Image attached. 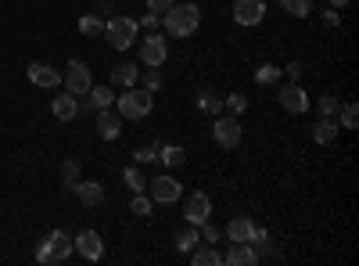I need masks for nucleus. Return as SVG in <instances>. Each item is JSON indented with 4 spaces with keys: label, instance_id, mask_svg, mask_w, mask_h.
I'll return each mask as SVG.
<instances>
[{
    "label": "nucleus",
    "instance_id": "21",
    "mask_svg": "<svg viewBox=\"0 0 359 266\" xmlns=\"http://www.w3.org/2000/svg\"><path fill=\"white\" fill-rule=\"evenodd\" d=\"M137 76H140V69H137L133 62H123V65L111 69V83L123 86V91H126V86H137Z\"/></svg>",
    "mask_w": 359,
    "mask_h": 266
},
{
    "label": "nucleus",
    "instance_id": "1",
    "mask_svg": "<svg viewBox=\"0 0 359 266\" xmlns=\"http://www.w3.org/2000/svg\"><path fill=\"white\" fill-rule=\"evenodd\" d=\"M162 22H165V33L172 36V40H184V36H194L198 33V25H201V8L194 4H172L165 15H162Z\"/></svg>",
    "mask_w": 359,
    "mask_h": 266
},
{
    "label": "nucleus",
    "instance_id": "28",
    "mask_svg": "<svg viewBox=\"0 0 359 266\" xmlns=\"http://www.w3.org/2000/svg\"><path fill=\"white\" fill-rule=\"evenodd\" d=\"M123 180H126V187H130V191H147V180H144V173L137 169V162L123 169Z\"/></svg>",
    "mask_w": 359,
    "mask_h": 266
},
{
    "label": "nucleus",
    "instance_id": "3",
    "mask_svg": "<svg viewBox=\"0 0 359 266\" xmlns=\"http://www.w3.org/2000/svg\"><path fill=\"white\" fill-rule=\"evenodd\" d=\"M155 105V94L144 91V86H126L123 98H115V112L123 115V119H144L147 112Z\"/></svg>",
    "mask_w": 359,
    "mask_h": 266
},
{
    "label": "nucleus",
    "instance_id": "40",
    "mask_svg": "<svg viewBox=\"0 0 359 266\" xmlns=\"http://www.w3.org/2000/svg\"><path fill=\"white\" fill-rule=\"evenodd\" d=\"M158 22H162V18H158V15H151V11H147V15L140 18V25H144V29H155Z\"/></svg>",
    "mask_w": 359,
    "mask_h": 266
},
{
    "label": "nucleus",
    "instance_id": "25",
    "mask_svg": "<svg viewBox=\"0 0 359 266\" xmlns=\"http://www.w3.org/2000/svg\"><path fill=\"white\" fill-rule=\"evenodd\" d=\"M338 126H345V130H355V126H359V108H355V101L338 105Z\"/></svg>",
    "mask_w": 359,
    "mask_h": 266
},
{
    "label": "nucleus",
    "instance_id": "15",
    "mask_svg": "<svg viewBox=\"0 0 359 266\" xmlns=\"http://www.w3.org/2000/svg\"><path fill=\"white\" fill-rule=\"evenodd\" d=\"M97 133H101V140H115L123 133V115L115 108H97Z\"/></svg>",
    "mask_w": 359,
    "mask_h": 266
},
{
    "label": "nucleus",
    "instance_id": "33",
    "mask_svg": "<svg viewBox=\"0 0 359 266\" xmlns=\"http://www.w3.org/2000/svg\"><path fill=\"white\" fill-rule=\"evenodd\" d=\"M155 159H158V144H144V147H137V152H133V162H137V166L155 162Z\"/></svg>",
    "mask_w": 359,
    "mask_h": 266
},
{
    "label": "nucleus",
    "instance_id": "18",
    "mask_svg": "<svg viewBox=\"0 0 359 266\" xmlns=\"http://www.w3.org/2000/svg\"><path fill=\"white\" fill-rule=\"evenodd\" d=\"M255 227H259V223H255L252 216H233V220L226 223V238H230V241H248V245H252Z\"/></svg>",
    "mask_w": 359,
    "mask_h": 266
},
{
    "label": "nucleus",
    "instance_id": "10",
    "mask_svg": "<svg viewBox=\"0 0 359 266\" xmlns=\"http://www.w3.org/2000/svg\"><path fill=\"white\" fill-rule=\"evenodd\" d=\"M72 245H76V252H79L86 262H97V259L104 255V241H101L97 230H79L76 238H72Z\"/></svg>",
    "mask_w": 359,
    "mask_h": 266
},
{
    "label": "nucleus",
    "instance_id": "30",
    "mask_svg": "<svg viewBox=\"0 0 359 266\" xmlns=\"http://www.w3.org/2000/svg\"><path fill=\"white\" fill-rule=\"evenodd\" d=\"M151 194H144V191H133V201H130V213H137V216H151Z\"/></svg>",
    "mask_w": 359,
    "mask_h": 266
},
{
    "label": "nucleus",
    "instance_id": "22",
    "mask_svg": "<svg viewBox=\"0 0 359 266\" xmlns=\"http://www.w3.org/2000/svg\"><path fill=\"white\" fill-rule=\"evenodd\" d=\"M158 162L162 166H184L187 162V152H184V147H180V144H158Z\"/></svg>",
    "mask_w": 359,
    "mask_h": 266
},
{
    "label": "nucleus",
    "instance_id": "6",
    "mask_svg": "<svg viewBox=\"0 0 359 266\" xmlns=\"http://www.w3.org/2000/svg\"><path fill=\"white\" fill-rule=\"evenodd\" d=\"M277 101H280V108L291 112V115L309 112V94H306L298 83H277Z\"/></svg>",
    "mask_w": 359,
    "mask_h": 266
},
{
    "label": "nucleus",
    "instance_id": "16",
    "mask_svg": "<svg viewBox=\"0 0 359 266\" xmlns=\"http://www.w3.org/2000/svg\"><path fill=\"white\" fill-rule=\"evenodd\" d=\"M29 83L43 86V91H54V86H62V72L50 69L47 62H33V65H29Z\"/></svg>",
    "mask_w": 359,
    "mask_h": 266
},
{
    "label": "nucleus",
    "instance_id": "13",
    "mask_svg": "<svg viewBox=\"0 0 359 266\" xmlns=\"http://www.w3.org/2000/svg\"><path fill=\"white\" fill-rule=\"evenodd\" d=\"M50 115H54L57 123H72L76 115H79V101H76L69 91H65V94H54V98H50Z\"/></svg>",
    "mask_w": 359,
    "mask_h": 266
},
{
    "label": "nucleus",
    "instance_id": "34",
    "mask_svg": "<svg viewBox=\"0 0 359 266\" xmlns=\"http://www.w3.org/2000/svg\"><path fill=\"white\" fill-rule=\"evenodd\" d=\"M223 105L230 108V115H241L248 108V98L245 94H230V98H223Z\"/></svg>",
    "mask_w": 359,
    "mask_h": 266
},
{
    "label": "nucleus",
    "instance_id": "5",
    "mask_svg": "<svg viewBox=\"0 0 359 266\" xmlns=\"http://www.w3.org/2000/svg\"><path fill=\"white\" fill-rule=\"evenodd\" d=\"M165 58H169V44H165L162 33H147L140 40V65L158 69V65H165Z\"/></svg>",
    "mask_w": 359,
    "mask_h": 266
},
{
    "label": "nucleus",
    "instance_id": "4",
    "mask_svg": "<svg viewBox=\"0 0 359 266\" xmlns=\"http://www.w3.org/2000/svg\"><path fill=\"white\" fill-rule=\"evenodd\" d=\"M137 33H140V25H137V18H130V15H115V18L104 22V36H108V44H111L115 51H130V47L137 44Z\"/></svg>",
    "mask_w": 359,
    "mask_h": 266
},
{
    "label": "nucleus",
    "instance_id": "41",
    "mask_svg": "<svg viewBox=\"0 0 359 266\" xmlns=\"http://www.w3.org/2000/svg\"><path fill=\"white\" fill-rule=\"evenodd\" d=\"M327 4H331V8H338V11H341V8L348 4V0H327Z\"/></svg>",
    "mask_w": 359,
    "mask_h": 266
},
{
    "label": "nucleus",
    "instance_id": "20",
    "mask_svg": "<svg viewBox=\"0 0 359 266\" xmlns=\"http://www.w3.org/2000/svg\"><path fill=\"white\" fill-rule=\"evenodd\" d=\"M338 137V123H334V115H320L316 126H313V140L316 144H331Z\"/></svg>",
    "mask_w": 359,
    "mask_h": 266
},
{
    "label": "nucleus",
    "instance_id": "19",
    "mask_svg": "<svg viewBox=\"0 0 359 266\" xmlns=\"http://www.w3.org/2000/svg\"><path fill=\"white\" fill-rule=\"evenodd\" d=\"M187 255H191L194 266H223V252H216L212 245H201V241H198Z\"/></svg>",
    "mask_w": 359,
    "mask_h": 266
},
{
    "label": "nucleus",
    "instance_id": "9",
    "mask_svg": "<svg viewBox=\"0 0 359 266\" xmlns=\"http://www.w3.org/2000/svg\"><path fill=\"white\" fill-rule=\"evenodd\" d=\"M62 83H65V91H69L72 98H83L90 86H94V79H90V69H86L83 62H69V72L62 76Z\"/></svg>",
    "mask_w": 359,
    "mask_h": 266
},
{
    "label": "nucleus",
    "instance_id": "38",
    "mask_svg": "<svg viewBox=\"0 0 359 266\" xmlns=\"http://www.w3.org/2000/svg\"><path fill=\"white\" fill-rule=\"evenodd\" d=\"M320 18H323V25H327V29H338V25H341V11H338V8H331V11H323Z\"/></svg>",
    "mask_w": 359,
    "mask_h": 266
},
{
    "label": "nucleus",
    "instance_id": "8",
    "mask_svg": "<svg viewBox=\"0 0 359 266\" xmlns=\"http://www.w3.org/2000/svg\"><path fill=\"white\" fill-rule=\"evenodd\" d=\"M147 194H151V201H158V205H172L180 194H184V187H180L176 176L162 173V176H155V180L147 184Z\"/></svg>",
    "mask_w": 359,
    "mask_h": 266
},
{
    "label": "nucleus",
    "instance_id": "27",
    "mask_svg": "<svg viewBox=\"0 0 359 266\" xmlns=\"http://www.w3.org/2000/svg\"><path fill=\"white\" fill-rule=\"evenodd\" d=\"M62 184H65V191L69 194H76V184H79V162H62Z\"/></svg>",
    "mask_w": 359,
    "mask_h": 266
},
{
    "label": "nucleus",
    "instance_id": "29",
    "mask_svg": "<svg viewBox=\"0 0 359 266\" xmlns=\"http://www.w3.org/2000/svg\"><path fill=\"white\" fill-rule=\"evenodd\" d=\"M277 4H280L287 15H294V18H306V15L313 11V0H277Z\"/></svg>",
    "mask_w": 359,
    "mask_h": 266
},
{
    "label": "nucleus",
    "instance_id": "17",
    "mask_svg": "<svg viewBox=\"0 0 359 266\" xmlns=\"http://www.w3.org/2000/svg\"><path fill=\"white\" fill-rule=\"evenodd\" d=\"M223 262L226 266H255L259 262V252L248 241H230V252L223 255Z\"/></svg>",
    "mask_w": 359,
    "mask_h": 266
},
{
    "label": "nucleus",
    "instance_id": "26",
    "mask_svg": "<svg viewBox=\"0 0 359 266\" xmlns=\"http://www.w3.org/2000/svg\"><path fill=\"white\" fill-rule=\"evenodd\" d=\"M137 83L144 86V91H151V94H155L158 86H162V72H158V69H151V65H144V69H140V76H137Z\"/></svg>",
    "mask_w": 359,
    "mask_h": 266
},
{
    "label": "nucleus",
    "instance_id": "7",
    "mask_svg": "<svg viewBox=\"0 0 359 266\" xmlns=\"http://www.w3.org/2000/svg\"><path fill=\"white\" fill-rule=\"evenodd\" d=\"M212 137L219 147H237L241 144V119L237 115H216V123H212Z\"/></svg>",
    "mask_w": 359,
    "mask_h": 266
},
{
    "label": "nucleus",
    "instance_id": "37",
    "mask_svg": "<svg viewBox=\"0 0 359 266\" xmlns=\"http://www.w3.org/2000/svg\"><path fill=\"white\" fill-rule=\"evenodd\" d=\"M172 4H176V0H147V11H151V15H158V18H162V15H165V11H169Z\"/></svg>",
    "mask_w": 359,
    "mask_h": 266
},
{
    "label": "nucleus",
    "instance_id": "31",
    "mask_svg": "<svg viewBox=\"0 0 359 266\" xmlns=\"http://www.w3.org/2000/svg\"><path fill=\"white\" fill-rule=\"evenodd\" d=\"M198 105H201V112H208V115H219V112H223V98H216L212 91H201V94H198Z\"/></svg>",
    "mask_w": 359,
    "mask_h": 266
},
{
    "label": "nucleus",
    "instance_id": "24",
    "mask_svg": "<svg viewBox=\"0 0 359 266\" xmlns=\"http://www.w3.org/2000/svg\"><path fill=\"white\" fill-rule=\"evenodd\" d=\"M198 241H201V230H198L194 223H187L184 230L176 234V248H180V252H191V248H194Z\"/></svg>",
    "mask_w": 359,
    "mask_h": 266
},
{
    "label": "nucleus",
    "instance_id": "14",
    "mask_svg": "<svg viewBox=\"0 0 359 266\" xmlns=\"http://www.w3.org/2000/svg\"><path fill=\"white\" fill-rule=\"evenodd\" d=\"M76 198H79L83 209H101L104 205V187L97 180H79L76 184Z\"/></svg>",
    "mask_w": 359,
    "mask_h": 266
},
{
    "label": "nucleus",
    "instance_id": "36",
    "mask_svg": "<svg viewBox=\"0 0 359 266\" xmlns=\"http://www.w3.org/2000/svg\"><path fill=\"white\" fill-rule=\"evenodd\" d=\"M198 230H201V238H205V245H216V241H219V227H216L212 220H205V223H201Z\"/></svg>",
    "mask_w": 359,
    "mask_h": 266
},
{
    "label": "nucleus",
    "instance_id": "35",
    "mask_svg": "<svg viewBox=\"0 0 359 266\" xmlns=\"http://www.w3.org/2000/svg\"><path fill=\"white\" fill-rule=\"evenodd\" d=\"M338 105H341V101H338L334 94H323V98L316 101V108H320V115H338Z\"/></svg>",
    "mask_w": 359,
    "mask_h": 266
},
{
    "label": "nucleus",
    "instance_id": "2",
    "mask_svg": "<svg viewBox=\"0 0 359 266\" xmlns=\"http://www.w3.org/2000/svg\"><path fill=\"white\" fill-rule=\"evenodd\" d=\"M72 252H76L72 234H69V230H50L47 238L40 241V248H36V262H43V266H50V262H65Z\"/></svg>",
    "mask_w": 359,
    "mask_h": 266
},
{
    "label": "nucleus",
    "instance_id": "32",
    "mask_svg": "<svg viewBox=\"0 0 359 266\" xmlns=\"http://www.w3.org/2000/svg\"><path fill=\"white\" fill-rule=\"evenodd\" d=\"M255 83H259V86H277V83H280V69H277V65H259Z\"/></svg>",
    "mask_w": 359,
    "mask_h": 266
},
{
    "label": "nucleus",
    "instance_id": "12",
    "mask_svg": "<svg viewBox=\"0 0 359 266\" xmlns=\"http://www.w3.org/2000/svg\"><path fill=\"white\" fill-rule=\"evenodd\" d=\"M184 216H187V223L201 227L208 216H212V198H208L205 191H194V194L187 198V209H184Z\"/></svg>",
    "mask_w": 359,
    "mask_h": 266
},
{
    "label": "nucleus",
    "instance_id": "11",
    "mask_svg": "<svg viewBox=\"0 0 359 266\" xmlns=\"http://www.w3.org/2000/svg\"><path fill=\"white\" fill-rule=\"evenodd\" d=\"M266 18V0H233V22L237 25H259Z\"/></svg>",
    "mask_w": 359,
    "mask_h": 266
},
{
    "label": "nucleus",
    "instance_id": "23",
    "mask_svg": "<svg viewBox=\"0 0 359 266\" xmlns=\"http://www.w3.org/2000/svg\"><path fill=\"white\" fill-rule=\"evenodd\" d=\"M79 33L90 36V40L104 36V22H101V15H83V18H79Z\"/></svg>",
    "mask_w": 359,
    "mask_h": 266
},
{
    "label": "nucleus",
    "instance_id": "39",
    "mask_svg": "<svg viewBox=\"0 0 359 266\" xmlns=\"http://www.w3.org/2000/svg\"><path fill=\"white\" fill-rule=\"evenodd\" d=\"M280 72L287 76V83H298V76L306 72V65H302V62H291V65H287V69H280Z\"/></svg>",
    "mask_w": 359,
    "mask_h": 266
}]
</instances>
